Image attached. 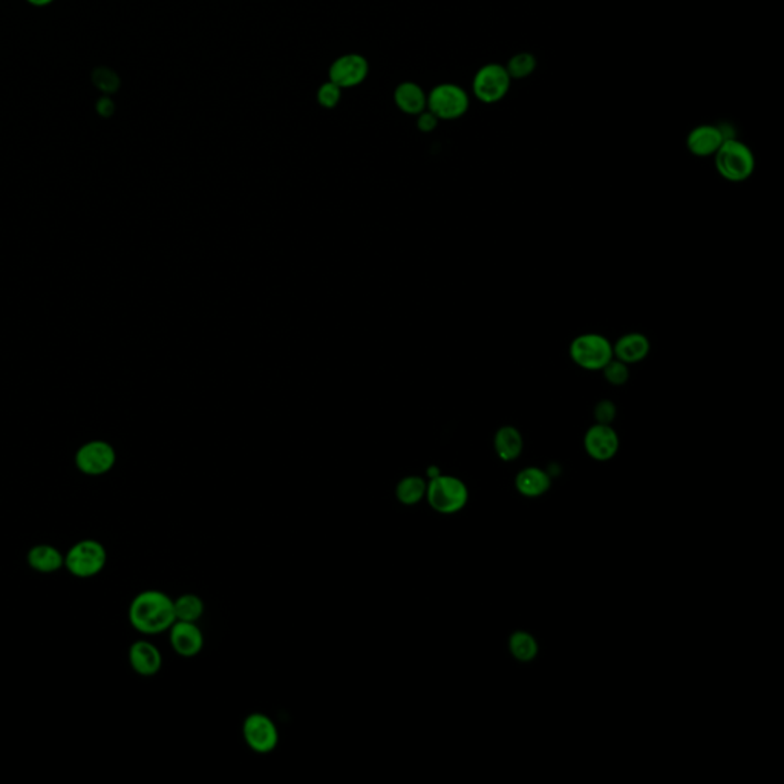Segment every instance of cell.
Wrapping results in <instances>:
<instances>
[{
    "mask_svg": "<svg viewBox=\"0 0 784 784\" xmlns=\"http://www.w3.org/2000/svg\"><path fill=\"white\" fill-rule=\"evenodd\" d=\"M243 737L254 753H270L278 748L279 729L267 714L252 712L244 720Z\"/></svg>",
    "mask_w": 784,
    "mask_h": 784,
    "instance_id": "ba28073f",
    "label": "cell"
},
{
    "mask_svg": "<svg viewBox=\"0 0 784 784\" xmlns=\"http://www.w3.org/2000/svg\"><path fill=\"white\" fill-rule=\"evenodd\" d=\"M370 73L367 58L361 54H345L335 58L330 67V82L335 83L339 88H356L365 82Z\"/></svg>",
    "mask_w": 784,
    "mask_h": 784,
    "instance_id": "30bf717a",
    "label": "cell"
},
{
    "mask_svg": "<svg viewBox=\"0 0 784 784\" xmlns=\"http://www.w3.org/2000/svg\"><path fill=\"white\" fill-rule=\"evenodd\" d=\"M114 102L111 100V98L104 97L100 100L97 103V111L100 114L104 115V117H109V115H112L114 112Z\"/></svg>",
    "mask_w": 784,
    "mask_h": 784,
    "instance_id": "f1b7e54d",
    "label": "cell"
},
{
    "mask_svg": "<svg viewBox=\"0 0 784 784\" xmlns=\"http://www.w3.org/2000/svg\"><path fill=\"white\" fill-rule=\"evenodd\" d=\"M174 599L161 590H145L129 605V622L141 635H160L175 622Z\"/></svg>",
    "mask_w": 784,
    "mask_h": 784,
    "instance_id": "6da1fadb",
    "label": "cell"
},
{
    "mask_svg": "<svg viewBox=\"0 0 784 784\" xmlns=\"http://www.w3.org/2000/svg\"><path fill=\"white\" fill-rule=\"evenodd\" d=\"M469 94L454 83H441L428 94V109L439 120H457L469 111Z\"/></svg>",
    "mask_w": 784,
    "mask_h": 784,
    "instance_id": "52a82bcc",
    "label": "cell"
},
{
    "mask_svg": "<svg viewBox=\"0 0 784 784\" xmlns=\"http://www.w3.org/2000/svg\"><path fill=\"white\" fill-rule=\"evenodd\" d=\"M440 474H441V472H440V469L439 468H437V466H431V468H429L428 469V472H426L429 480H432V478H435V477H439Z\"/></svg>",
    "mask_w": 784,
    "mask_h": 784,
    "instance_id": "4dcf8cb0",
    "label": "cell"
},
{
    "mask_svg": "<svg viewBox=\"0 0 784 784\" xmlns=\"http://www.w3.org/2000/svg\"><path fill=\"white\" fill-rule=\"evenodd\" d=\"M26 2H28V4H31V5L39 6V8H41V6L51 5L54 0H26Z\"/></svg>",
    "mask_w": 784,
    "mask_h": 784,
    "instance_id": "f546056e",
    "label": "cell"
},
{
    "mask_svg": "<svg viewBox=\"0 0 784 784\" xmlns=\"http://www.w3.org/2000/svg\"><path fill=\"white\" fill-rule=\"evenodd\" d=\"M417 117L418 129L422 132H432L439 126L440 120L429 109H424L423 112L418 114Z\"/></svg>",
    "mask_w": 784,
    "mask_h": 784,
    "instance_id": "83f0119b",
    "label": "cell"
},
{
    "mask_svg": "<svg viewBox=\"0 0 784 784\" xmlns=\"http://www.w3.org/2000/svg\"><path fill=\"white\" fill-rule=\"evenodd\" d=\"M509 648L513 657L521 662L533 661L538 655L537 640L527 631L513 633L509 640Z\"/></svg>",
    "mask_w": 784,
    "mask_h": 784,
    "instance_id": "7402d4cb",
    "label": "cell"
},
{
    "mask_svg": "<svg viewBox=\"0 0 784 784\" xmlns=\"http://www.w3.org/2000/svg\"><path fill=\"white\" fill-rule=\"evenodd\" d=\"M593 415L596 423L611 424L618 415V408L611 400H599L594 406Z\"/></svg>",
    "mask_w": 784,
    "mask_h": 784,
    "instance_id": "484cf974",
    "label": "cell"
},
{
    "mask_svg": "<svg viewBox=\"0 0 784 784\" xmlns=\"http://www.w3.org/2000/svg\"><path fill=\"white\" fill-rule=\"evenodd\" d=\"M426 500L433 511L450 515L461 511L468 504L469 490L457 477L440 474L428 481Z\"/></svg>",
    "mask_w": 784,
    "mask_h": 784,
    "instance_id": "277c9868",
    "label": "cell"
},
{
    "mask_svg": "<svg viewBox=\"0 0 784 784\" xmlns=\"http://www.w3.org/2000/svg\"><path fill=\"white\" fill-rule=\"evenodd\" d=\"M651 352V342L646 334L633 331L620 335L613 343V356L628 367L646 361Z\"/></svg>",
    "mask_w": 784,
    "mask_h": 784,
    "instance_id": "9a60e30c",
    "label": "cell"
},
{
    "mask_svg": "<svg viewBox=\"0 0 784 784\" xmlns=\"http://www.w3.org/2000/svg\"><path fill=\"white\" fill-rule=\"evenodd\" d=\"M426 490H428V481L424 480L423 477L409 475L398 481L396 496L403 506H415L426 498Z\"/></svg>",
    "mask_w": 784,
    "mask_h": 784,
    "instance_id": "ffe728a7",
    "label": "cell"
},
{
    "mask_svg": "<svg viewBox=\"0 0 784 784\" xmlns=\"http://www.w3.org/2000/svg\"><path fill=\"white\" fill-rule=\"evenodd\" d=\"M714 163L718 175L735 184L748 181L755 172L757 165L753 149L735 137L723 141L714 156Z\"/></svg>",
    "mask_w": 784,
    "mask_h": 784,
    "instance_id": "7a4b0ae2",
    "label": "cell"
},
{
    "mask_svg": "<svg viewBox=\"0 0 784 784\" xmlns=\"http://www.w3.org/2000/svg\"><path fill=\"white\" fill-rule=\"evenodd\" d=\"M573 363L585 371H601L613 359V343L599 333H584L568 346Z\"/></svg>",
    "mask_w": 784,
    "mask_h": 784,
    "instance_id": "3957f363",
    "label": "cell"
},
{
    "mask_svg": "<svg viewBox=\"0 0 784 784\" xmlns=\"http://www.w3.org/2000/svg\"><path fill=\"white\" fill-rule=\"evenodd\" d=\"M169 639L176 655L195 657L204 648V633L198 622L175 620L169 628Z\"/></svg>",
    "mask_w": 784,
    "mask_h": 784,
    "instance_id": "4fadbf2b",
    "label": "cell"
},
{
    "mask_svg": "<svg viewBox=\"0 0 784 784\" xmlns=\"http://www.w3.org/2000/svg\"><path fill=\"white\" fill-rule=\"evenodd\" d=\"M342 98V88H339L335 83L328 82L320 85L317 91V102L322 108L333 109L339 104Z\"/></svg>",
    "mask_w": 784,
    "mask_h": 784,
    "instance_id": "d4e9b609",
    "label": "cell"
},
{
    "mask_svg": "<svg viewBox=\"0 0 784 784\" xmlns=\"http://www.w3.org/2000/svg\"><path fill=\"white\" fill-rule=\"evenodd\" d=\"M394 102L405 114L418 115L428 109V94L417 83H400L394 91Z\"/></svg>",
    "mask_w": 784,
    "mask_h": 784,
    "instance_id": "2e32d148",
    "label": "cell"
},
{
    "mask_svg": "<svg viewBox=\"0 0 784 784\" xmlns=\"http://www.w3.org/2000/svg\"><path fill=\"white\" fill-rule=\"evenodd\" d=\"M537 58L530 52H518L507 62L506 69L512 80L530 77L537 69Z\"/></svg>",
    "mask_w": 784,
    "mask_h": 784,
    "instance_id": "603a6c76",
    "label": "cell"
},
{
    "mask_svg": "<svg viewBox=\"0 0 784 784\" xmlns=\"http://www.w3.org/2000/svg\"><path fill=\"white\" fill-rule=\"evenodd\" d=\"M129 664L139 676L152 677L160 673L163 655L149 640H137L129 648Z\"/></svg>",
    "mask_w": 784,
    "mask_h": 784,
    "instance_id": "5bb4252c",
    "label": "cell"
},
{
    "mask_svg": "<svg viewBox=\"0 0 784 784\" xmlns=\"http://www.w3.org/2000/svg\"><path fill=\"white\" fill-rule=\"evenodd\" d=\"M494 448H495L496 455L503 461H513V459H518L524 450V439H522L520 429H516L511 424L501 426L494 437Z\"/></svg>",
    "mask_w": 784,
    "mask_h": 784,
    "instance_id": "ac0fdd59",
    "label": "cell"
},
{
    "mask_svg": "<svg viewBox=\"0 0 784 784\" xmlns=\"http://www.w3.org/2000/svg\"><path fill=\"white\" fill-rule=\"evenodd\" d=\"M516 489L526 496H541L550 489L552 477L539 468H527L516 475Z\"/></svg>",
    "mask_w": 784,
    "mask_h": 784,
    "instance_id": "d6986e66",
    "label": "cell"
},
{
    "mask_svg": "<svg viewBox=\"0 0 784 784\" xmlns=\"http://www.w3.org/2000/svg\"><path fill=\"white\" fill-rule=\"evenodd\" d=\"M601 371L604 372V379L611 387H624L625 383L628 382V365L624 363V361L614 359V357Z\"/></svg>",
    "mask_w": 784,
    "mask_h": 784,
    "instance_id": "cb8c5ba5",
    "label": "cell"
},
{
    "mask_svg": "<svg viewBox=\"0 0 784 784\" xmlns=\"http://www.w3.org/2000/svg\"><path fill=\"white\" fill-rule=\"evenodd\" d=\"M726 138H733L726 134L722 126L714 124H700L686 137V147L692 156L699 158H708L716 156L718 147L723 145Z\"/></svg>",
    "mask_w": 784,
    "mask_h": 784,
    "instance_id": "7c38bea8",
    "label": "cell"
},
{
    "mask_svg": "<svg viewBox=\"0 0 784 784\" xmlns=\"http://www.w3.org/2000/svg\"><path fill=\"white\" fill-rule=\"evenodd\" d=\"M94 82L97 85V88L102 89L104 93H114L119 89L120 80L117 74L112 73L111 69H98L94 74Z\"/></svg>",
    "mask_w": 784,
    "mask_h": 784,
    "instance_id": "4316f807",
    "label": "cell"
},
{
    "mask_svg": "<svg viewBox=\"0 0 784 784\" xmlns=\"http://www.w3.org/2000/svg\"><path fill=\"white\" fill-rule=\"evenodd\" d=\"M26 561L39 573H56L65 567V555L51 544H37L30 548Z\"/></svg>",
    "mask_w": 784,
    "mask_h": 784,
    "instance_id": "e0dca14e",
    "label": "cell"
},
{
    "mask_svg": "<svg viewBox=\"0 0 784 784\" xmlns=\"http://www.w3.org/2000/svg\"><path fill=\"white\" fill-rule=\"evenodd\" d=\"M512 78L506 67L500 63H487L475 73L472 91L481 103H500L511 89Z\"/></svg>",
    "mask_w": 784,
    "mask_h": 784,
    "instance_id": "8992f818",
    "label": "cell"
},
{
    "mask_svg": "<svg viewBox=\"0 0 784 784\" xmlns=\"http://www.w3.org/2000/svg\"><path fill=\"white\" fill-rule=\"evenodd\" d=\"M584 448L596 461H609L619 450V435L611 424L594 423L584 435Z\"/></svg>",
    "mask_w": 784,
    "mask_h": 784,
    "instance_id": "9c48e42d",
    "label": "cell"
},
{
    "mask_svg": "<svg viewBox=\"0 0 784 784\" xmlns=\"http://www.w3.org/2000/svg\"><path fill=\"white\" fill-rule=\"evenodd\" d=\"M174 609H175V619L184 620V622H198L201 619L206 605L198 594L186 593L181 594L178 598L174 599Z\"/></svg>",
    "mask_w": 784,
    "mask_h": 784,
    "instance_id": "44dd1931",
    "label": "cell"
},
{
    "mask_svg": "<svg viewBox=\"0 0 784 784\" xmlns=\"http://www.w3.org/2000/svg\"><path fill=\"white\" fill-rule=\"evenodd\" d=\"M108 563V552L103 544L95 539L76 542L65 555V567L73 576L88 579L103 572Z\"/></svg>",
    "mask_w": 784,
    "mask_h": 784,
    "instance_id": "5b68a950",
    "label": "cell"
},
{
    "mask_svg": "<svg viewBox=\"0 0 784 784\" xmlns=\"http://www.w3.org/2000/svg\"><path fill=\"white\" fill-rule=\"evenodd\" d=\"M78 469L86 475H103L115 465V450L104 441L85 444L76 455Z\"/></svg>",
    "mask_w": 784,
    "mask_h": 784,
    "instance_id": "8fae6325",
    "label": "cell"
}]
</instances>
